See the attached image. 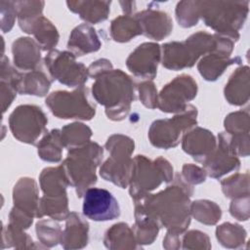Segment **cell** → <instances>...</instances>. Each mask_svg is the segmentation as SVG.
Returning a JSON list of instances; mask_svg holds the SVG:
<instances>
[{"mask_svg":"<svg viewBox=\"0 0 250 250\" xmlns=\"http://www.w3.org/2000/svg\"><path fill=\"white\" fill-rule=\"evenodd\" d=\"M100 152H103L102 148L96 143H91L88 146L72 149L62 165L65 169L67 181L76 187L79 196H82L81 188L96 183L95 169L103 158V153Z\"/></svg>","mask_w":250,"mask_h":250,"instance_id":"6da1fadb","label":"cell"},{"mask_svg":"<svg viewBox=\"0 0 250 250\" xmlns=\"http://www.w3.org/2000/svg\"><path fill=\"white\" fill-rule=\"evenodd\" d=\"M82 211L85 217L96 222L111 221L119 217L120 208L115 197L104 188L85 190Z\"/></svg>","mask_w":250,"mask_h":250,"instance_id":"7a4b0ae2","label":"cell"},{"mask_svg":"<svg viewBox=\"0 0 250 250\" xmlns=\"http://www.w3.org/2000/svg\"><path fill=\"white\" fill-rule=\"evenodd\" d=\"M45 61L50 72L62 68L65 69L56 79L67 87H74L87 81V68L84 64L77 63L75 57L71 53L53 51L46 57Z\"/></svg>","mask_w":250,"mask_h":250,"instance_id":"3957f363","label":"cell"},{"mask_svg":"<svg viewBox=\"0 0 250 250\" xmlns=\"http://www.w3.org/2000/svg\"><path fill=\"white\" fill-rule=\"evenodd\" d=\"M88 90L81 87L80 90L73 93L56 92L51 95L52 98L62 102L63 108L55 115L59 118H81L91 119L95 114V105L87 101Z\"/></svg>","mask_w":250,"mask_h":250,"instance_id":"277c9868","label":"cell"},{"mask_svg":"<svg viewBox=\"0 0 250 250\" xmlns=\"http://www.w3.org/2000/svg\"><path fill=\"white\" fill-rule=\"evenodd\" d=\"M101 46L98 36L91 26L82 24L77 26L71 33L67 44L68 49H71L77 56L95 52Z\"/></svg>","mask_w":250,"mask_h":250,"instance_id":"5b68a950","label":"cell"},{"mask_svg":"<svg viewBox=\"0 0 250 250\" xmlns=\"http://www.w3.org/2000/svg\"><path fill=\"white\" fill-rule=\"evenodd\" d=\"M68 219L66 229L62 235V245L64 248H81L87 244L88 224L76 213H72Z\"/></svg>","mask_w":250,"mask_h":250,"instance_id":"8992f818","label":"cell"},{"mask_svg":"<svg viewBox=\"0 0 250 250\" xmlns=\"http://www.w3.org/2000/svg\"><path fill=\"white\" fill-rule=\"evenodd\" d=\"M132 22H126V26L125 29H129V30H135L137 32H139L140 34L142 33V29L141 26H138L137 22H134L133 24H130ZM121 29H123V26L115 20L112 22V36L114 37V40L116 41H120V42H124V41H129L130 38L133 36L129 31H126L125 34L122 33V31H120Z\"/></svg>","mask_w":250,"mask_h":250,"instance_id":"52a82bcc","label":"cell"},{"mask_svg":"<svg viewBox=\"0 0 250 250\" xmlns=\"http://www.w3.org/2000/svg\"><path fill=\"white\" fill-rule=\"evenodd\" d=\"M59 229H59V226H57L55 229H52V232H53V233H58V232H56V231H58ZM36 231H37V235H40V234H43V233H47V229H46V228H43V226H42L41 223H38V224H37V228H36ZM58 238H59V235H57V234L49 235V237H48L47 239L45 238V235H44L43 237H41V239H42L43 241L47 240L45 244H46V245H49V246L56 245L57 242H58V240H59Z\"/></svg>","mask_w":250,"mask_h":250,"instance_id":"ba28073f","label":"cell"},{"mask_svg":"<svg viewBox=\"0 0 250 250\" xmlns=\"http://www.w3.org/2000/svg\"><path fill=\"white\" fill-rule=\"evenodd\" d=\"M164 129H165L166 131H168V132H171V128H167V127L165 126V127H164ZM175 129H176V126H173V127H172V131L174 132V131H175Z\"/></svg>","mask_w":250,"mask_h":250,"instance_id":"9c48e42d","label":"cell"}]
</instances>
